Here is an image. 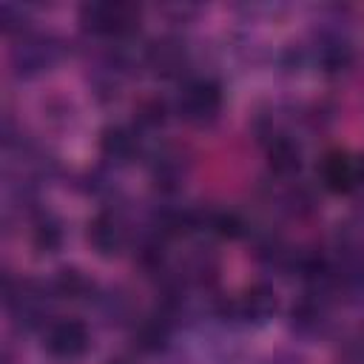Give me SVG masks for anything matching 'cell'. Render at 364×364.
I'll return each mask as SVG.
<instances>
[{"label":"cell","instance_id":"14","mask_svg":"<svg viewBox=\"0 0 364 364\" xmlns=\"http://www.w3.org/2000/svg\"><path fill=\"white\" fill-rule=\"evenodd\" d=\"M338 361L341 364H364V321L338 333Z\"/></svg>","mask_w":364,"mask_h":364},{"label":"cell","instance_id":"1","mask_svg":"<svg viewBox=\"0 0 364 364\" xmlns=\"http://www.w3.org/2000/svg\"><path fill=\"white\" fill-rule=\"evenodd\" d=\"M77 23L88 46L94 43L105 48H128L142 28V9L125 0L82 3L77 9Z\"/></svg>","mask_w":364,"mask_h":364},{"label":"cell","instance_id":"9","mask_svg":"<svg viewBox=\"0 0 364 364\" xmlns=\"http://www.w3.org/2000/svg\"><path fill=\"white\" fill-rule=\"evenodd\" d=\"M154 145V139H148L134 119L128 122H108L102 125L100 131V139H97V154L102 159V168L108 171H119V168H128L134 162H145V154L148 148Z\"/></svg>","mask_w":364,"mask_h":364},{"label":"cell","instance_id":"7","mask_svg":"<svg viewBox=\"0 0 364 364\" xmlns=\"http://www.w3.org/2000/svg\"><path fill=\"white\" fill-rule=\"evenodd\" d=\"M216 313L236 330H259L267 327L279 313V296L267 282L245 284L228 296H219Z\"/></svg>","mask_w":364,"mask_h":364},{"label":"cell","instance_id":"4","mask_svg":"<svg viewBox=\"0 0 364 364\" xmlns=\"http://www.w3.org/2000/svg\"><path fill=\"white\" fill-rule=\"evenodd\" d=\"M65 57H68V43L51 28L31 26L23 34L11 37L9 63H11L14 77L20 80H37L54 71Z\"/></svg>","mask_w":364,"mask_h":364},{"label":"cell","instance_id":"6","mask_svg":"<svg viewBox=\"0 0 364 364\" xmlns=\"http://www.w3.org/2000/svg\"><path fill=\"white\" fill-rule=\"evenodd\" d=\"M139 68H145L156 80H168L176 85L185 77H191L193 71H199L193 46L179 28H168V31L145 40V46L139 48Z\"/></svg>","mask_w":364,"mask_h":364},{"label":"cell","instance_id":"8","mask_svg":"<svg viewBox=\"0 0 364 364\" xmlns=\"http://www.w3.org/2000/svg\"><path fill=\"white\" fill-rule=\"evenodd\" d=\"M338 299L324 287H304L301 296L287 310V327L301 341H318L330 338L338 330L336 318Z\"/></svg>","mask_w":364,"mask_h":364},{"label":"cell","instance_id":"2","mask_svg":"<svg viewBox=\"0 0 364 364\" xmlns=\"http://www.w3.org/2000/svg\"><path fill=\"white\" fill-rule=\"evenodd\" d=\"M85 239L97 256L119 259L128 250H136V245L142 239V222L134 219L131 208L122 199L102 202L85 225Z\"/></svg>","mask_w":364,"mask_h":364},{"label":"cell","instance_id":"13","mask_svg":"<svg viewBox=\"0 0 364 364\" xmlns=\"http://www.w3.org/2000/svg\"><path fill=\"white\" fill-rule=\"evenodd\" d=\"M48 282H51L54 296L60 301H88L91 304L97 290H100L94 284V279L85 270H80V267H60Z\"/></svg>","mask_w":364,"mask_h":364},{"label":"cell","instance_id":"3","mask_svg":"<svg viewBox=\"0 0 364 364\" xmlns=\"http://www.w3.org/2000/svg\"><path fill=\"white\" fill-rule=\"evenodd\" d=\"M3 301H6L9 318L17 330L43 333L46 324L54 318V304L60 299L54 296V287L48 279H34V276L23 279L20 276V279H6Z\"/></svg>","mask_w":364,"mask_h":364},{"label":"cell","instance_id":"15","mask_svg":"<svg viewBox=\"0 0 364 364\" xmlns=\"http://www.w3.org/2000/svg\"><path fill=\"white\" fill-rule=\"evenodd\" d=\"M108 364H134V361H128V358H111Z\"/></svg>","mask_w":364,"mask_h":364},{"label":"cell","instance_id":"12","mask_svg":"<svg viewBox=\"0 0 364 364\" xmlns=\"http://www.w3.org/2000/svg\"><path fill=\"white\" fill-rule=\"evenodd\" d=\"M26 222H28V242H31V247L37 253H48L51 256V253H57L63 247L65 225L54 210H48L46 205L37 202V205H31L26 210Z\"/></svg>","mask_w":364,"mask_h":364},{"label":"cell","instance_id":"5","mask_svg":"<svg viewBox=\"0 0 364 364\" xmlns=\"http://www.w3.org/2000/svg\"><path fill=\"white\" fill-rule=\"evenodd\" d=\"M171 105L182 122L193 128H210L225 111V85L210 71H193L176 85Z\"/></svg>","mask_w":364,"mask_h":364},{"label":"cell","instance_id":"11","mask_svg":"<svg viewBox=\"0 0 364 364\" xmlns=\"http://www.w3.org/2000/svg\"><path fill=\"white\" fill-rule=\"evenodd\" d=\"M318 185L336 196H358L364 191V154L333 148L318 159Z\"/></svg>","mask_w":364,"mask_h":364},{"label":"cell","instance_id":"10","mask_svg":"<svg viewBox=\"0 0 364 364\" xmlns=\"http://www.w3.org/2000/svg\"><path fill=\"white\" fill-rule=\"evenodd\" d=\"M46 355L63 364H74L91 350V327L80 316H54L40 333Z\"/></svg>","mask_w":364,"mask_h":364}]
</instances>
